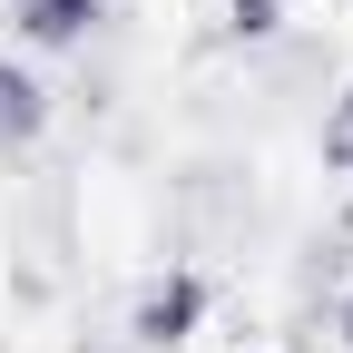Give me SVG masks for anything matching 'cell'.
Instances as JSON below:
<instances>
[{
  "label": "cell",
  "instance_id": "obj_1",
  "mask_svg": "<svg viewBox=\"0 0 353 353\" xmlns=\"http://www.w3.org/2000/svg\"><path fill=\"white\" fill-rule=\"evenodd\" d=\"M206 304H216V285L196 275V265H167V275H148L138 294H128V343H138V353H176V343H196Z\"/></svg>",
  "mask_w": 353,
  "mask_h": 353
},
{
  "label": "cell",
  "instance_id": "obj_2",
  "mask_svg": "<svg viewBox=\"0 0 353 353\" xmlns=\"http://www.w3.org/2000/svg\"><path fill=\"white\" fill-rule=\"evenodd\" d=\"M39 138H50V79L0 59V157H30Z\"/></svg>",
  "mask_w": 353,
  "mask_h": 353
},
{
  "label": "cell",
  "instance_id": "obj_3",
  "mask_svg": "<svg viewBox=\"0 0 353 353\" xmlns=\"http://www.w3.org/2000/svg\"><path fill=\"white\" fill-rule=\"evenodd\" d=\"M99 20H108V0H10V30L30 50H79Z\"/></svg>",
  "mask_w": 353,
  "mask_h": 353
},
{
  "label": "cell",
  "instance_id": "obj_4",
  "mask_svg": "<svg viewBox=\"0 0 353 353\" xmlns=\"http://www.w3.org/2000/svg\"><path fill=\"white\" fill-rule=\"evenodd\" d=\"M226 30L245 50H265V39H285V0H226Z\"/></svg>",
  "mask_w": 353,
  "mask_h": 353
},
{
  "label": "cell",
  "instance_id": "obj_5",
  "mask_svg": "<svg viewBox=\"0 0 353 353\" xmlns=\"http://www.w3.org/2000/svg\"><path fill=\"white\" fill-rule=\"evenodd\" d=\"M324 167H334V176H353V88H343L334 118H324Z\"/></svg>",
  "mask_w": 353,
  "mask_h": 353
},
{
  "label": "cell",
  "instance_id": "obj_6",
  "mask_svg": "<svg viewBox=\"0 0 353 353\" xmlns=\"http://www.w3.org/2000/svg\"><path fill=\"white\" fill-rule=\"evenodd\" d=\"M334 334H343V343H353V294H343V304H334Z\"/></svg>",
  "mask_w": 353,
  "mask_h": 353
}]
</instances>
